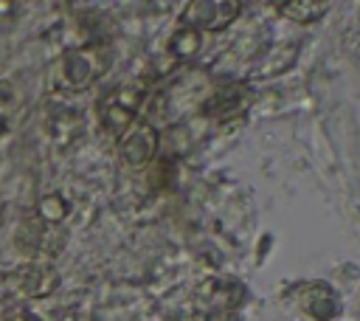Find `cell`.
I'll return each mask as SVG.
<instances>
[{
  "label": "cell",
  "mask_w": 360,
  "mask_h": 321,
  "mask_svg": "<svg viewBox=\"0 0 360 321\" xmlns=\"http://www.w3.org/2000/svg\"><path fill=\"white\" fill-rule=\"evenodd\" d=\"M110 68V51L104 45H82L70 48L59 56L56 70H53V84L59 90L76 93L90 87L98 76H104Z\"/></svg>",
  "instance_id": "6da1fadb"
},
{
  "label": "cell",
  "mask_w": 360,
  "mask_h": 321,
  "mask_svg": "<svg viewBox=\"0 0 360 321\" xmlns=\"http://www.w3.org/2000/svg\"><path fill=\"white\" fill-rule=\"evenodd\" d=\"M143 99H146V84L143 82H124V84H118L101 101V124L110 132H118L121 135L135 121Z\"/></svg>",
  "instance_id": "7a4b0ae2"
},
{
  "label": "cell",
  "mask_w": 360,
  "mask_h": 321,
  "mask_svg": "<svg viewBox=\"0 0 360 321\" xmlns=\"http://www.w3.org/2000/svg\"><path fill=\"white\" fill-rule=\"evenodd\" d=\"M239 8L242 6L233 0H194L186 6L183 23L194 31H222L236 20Z\"/></svg>",
  "instance_id": "3957f363"
},
{
  "label": "cell",
  "mask_w": 360,
  "mask_h": 321,
  "mask_svg": "<svg viewBox=\"0 0 360 321\" xmlns=\"http://www.w3.org/2000/svg\"><path fill=\"white\" fill-rule=\"evenodd\" d=\"M59 273L48 262H28L11 273V290L22 298H45L56 290Z\"/></svg>",
  "instance_id": "277c9868"
},
{
  "label": "cell",
  "mask_w": 360,
  "mask_h": 321,
  "mask_svg": "<svg viewBox=\"0 0 360 321\" xmlns=\"http://www.w3.org/2000/svg\"><path fill=\"white\" fill-rule=\"evenodd\" d=\"M118 149H121V158L129 163V166H143L155 158L158 152V130L146 121H132L124 132H121V141H118Z\"/></svg>",
  "instance_id": "5b68a950"
},
{
  "label": "cell",
  "mask_w": 360,
  "mask_h": 321,
  "mask_svg": "<svg viewBox=\"0 0 360 321\" xmlns=\"http://www.w3.org/2000/svg\"><path fill=\"white\" fill-rule=\"evenodd\" d=\"M301 307H304L312 318H318V321H329V318H335V315L340 313V301H338L335 290H332L329 284H323V282L304 287V293H301Z\"/></svg>",
  "instance_id": "8992f818"
},
{
  "label": "cell",
  "mask_w": 360,
  "mask_h": 321,
  "mask_svg": "<svg viewBox=\"0 0 360 321\" xmlns=\"http://www.w3.org/2000/svg\"><path fill=\"white\" fill-rule=\"evenodd\" d=\"M34 211H37V220H39V222H45L48 228H56V225H62L65 217L70 214V203H68L59 191H48V194H42V197L37 200Z\"/></svg>",
  "instance_id": "52a82bcc"
},
{
  "label": "cell",
  "mask_w": 360,
  "mask_h": 321,
  "mask_svg": "<svg viewBox=\"0 0 360 321\" xmlns=\"http://www.w3.org/2000/svg\"><path fill=\"white\" fill-rule=\"evenodd\" d=\"M276 8H278L284 17L295 20V23H312V20H318L329 6H326V3H315V0H292V3H276Z\"/></svg>",
  "instance_id": "ba28073f"
},
{
  "label": "cell",
  "mask_w": 360,
  "mask_h": 321,
  "mask_svg": "<svg viewBox=\"0 0 360 321\" xmlns=\"http://www.w3.org/2000/svg\"><path fill=\"white\" fill-rule=\"evenodd\" d=\"M197 45H200V39H197V31H191V28L177 31L174 39H172V51H174L177 56H191V54L197 51Z\"/></svg>",
  "instance_id": "9c48e42d"
},
{
  "label": "cell",
  "mask_w": 360,
  "mask_h": 321,
  "mask_svg": "<svg viewBox=\"0 0 360 321\" xmlns=\"http://www.w3.org/2000/svg\"><path fill=\"white\" fill-rule=\"evenodd\" d=\"M6 321H42L37 313H31V310H25V307H20V310H14Z\"/></svg>",
  "instance_id": "30bf717a"
},
{
  "label": "cell",
  "mask_w": 360,
  "mask_h": 321,
  "mask_svg": "<svg viewBox=\"0 0 360 321\" xmlns=\"http://www.w3.org/2000/svg\"><path fill=\"white\" fill-rule=\"evenodd\" d=\"M0 225H3V206H0Z\"/></svg>",
  "instance_id": "8fae6325"
}]
</instances>
